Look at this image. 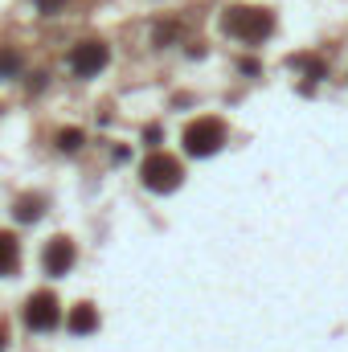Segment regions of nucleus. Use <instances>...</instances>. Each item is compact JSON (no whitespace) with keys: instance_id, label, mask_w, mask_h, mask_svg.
Listing matches in <instances>:
<instances>
[{"instance_id":"nucleus-11","label":"nucleus","mask_w":348,"mask_h":352,"mask_svg":"<svg viewBox=\"0 0 348 352\" xmlns=\"http://www.w3.org/2000/svg\"><path fill=\"white\" fill-rule=\"evenodd\" d=\"M78 144H83V131H78V127H66V131L58 135V148H62V152H74Z\"/></svg>"},{"instance_id":"nucleus-7","label":"nucleus","mask_w":348,"mask_h":352,"mask_svg":"<svg viewBox=\"0 0 348 352\" xmlns=\"http://www.w3.org/2000/svg\"><path fill=\"white\" fill-rule=\"evenodd\" d=\"M94 328H98V311H94L90 303H78V307L70 311V332L83 336V332H94Z\"/></svg>"},{"instance_id":"nucleus-2","label":"nucleus","mask_w":348,"mask_h":352,"mask_svg":"<svg viewBox=\"0 0 348 352\" xmlns=\"http://www.w3.org/2000/svg\"><path fill=\"white\" fill-rule=\"evenodd\" d=\"M226 144V127L217 123V119H193L188 127H184V152L188 156H213L217 148Z\"/></svg>"},{"instance_id":"nucleus-3","label":"nucleus","mask_w":348,"mask_h":352,"mask_svg":"<svg viewBox=\"0 0 348 352\" xmlns=\"http://www.w3.org/2000/svg\"><path fill=\"white\" fill-rule=\"evenodd\" d=\"M180 180H184V168H180L176 156H164V152L148 156V164H144V184H148L152 192H173V188H180Z\"/></svg>"},{"instance_id":"nucleus-6","label":"nucleus","mask_w":348,"mask_h":352,"mask_svg":"<svg viewBox=\"0 0 348 352\" xmlns=\"http://www.w3.org/2000/svg\"><path fill=\"white\" fill-rule=\"evenodd\" d=\"M41 263H45L50 274H70V266H74V242H70V238H54V242L45 246Z\"/></svg>"},{"instance_id":"nucleus-4","label":"nucleus","mask_w":348,"mask_h":352,"mask_svg":"<svg viewBox=\"0 0 348 352\" xmlns=\"http://www.w3.org/2000/svg\"><path fill=\"white\" fill-rule=\"evenodd\" d=\"M58 320H62V307H58V299H54L50 291H37V295L25 303V324H29L33 332H50V328H58Z\"/></svg>"},{"instance_id":"nucleus-5","label":"nucleus","mask_w":348,"mask_h":352,"mask_svg":"<svg viewBox=\"0 0 348 352\" xmlns=\"http://www.w3.org/2000/svg\"><path fill=\"white\" fill-rule=\"evenodd\" d=\"M107 62H111V54H107V45H102V41H83V45H74V54H70V70H74L78 78L98 74Z\"/></svg>"},{"instance_id":"nucleus-1","label":"nucleus","mask_w":348,"mask_h":352,"mask_svg":"<svg viewBox=\"0 0 348 352\" xmlns=\"http://www.w3.org/2000/svg\"><path fill=\"white\" fill-rule=\"evenodd\" d=\"M226 29L234 37H242L246 45H259V41H266L274 33V16L266 8H230L226 12Z\"/></svg>"},{"instance_id":"nucleus-9","label":"nucleus","mask_w":348,"mask_h":352,"mask_svg":"<svg viewBox=\"0 0 348 352\" xmlns=\"http://www.w3.org/2000/svg\"><path fill=\"white\" fill-rule=\"evenodd\" d=\"M12 213H17L21 221H37V213H41V197H21V201L12 205Z\"/></svg>"},{"instance_id":"nucleus-8","label":"nucleus","mask_w":348,"mask_h":352,"mask_svg":"<svg viewBox=\"0 0 348 352\" xmlns=\"http://www.w3.org/2000/svg\"><path fill=\"white\" fill-rule=\"evenodd\" d=\"M17 270V238L12 234H0V274Z\"/></svg>"},{"instance_id":"nucleus-10","label":"nucleus","mask_w":348,"mask_h":352,"mask_svg":"<svg viewBox=\"0 0 348 352\" xmlns=\"http://www.w3.org/2000/svg\"><path fill=\"white\" fill-rule=\"evenodd\" d=\"M17 70H21V58L12 50H0V78H12Z\"/></svg>"},{"instance_id":"nucleus-12","label":"nucleus","mask_w":348,"mask_h":352,"mask_svg":"<svg viewBox=\"0 0 348 352\" xmlns=\"http://www.w3.org/2000/svg\"><path fill=\"white\" fill-rule=\"evenodd\" d=\"M0 349H4V328H0Z\"/></svg>"}]
</instances>
